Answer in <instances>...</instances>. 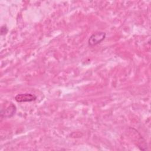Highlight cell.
<instances>
[{"instance_id":"obj_1","label":"cell","mask_w":151,"mask_h":151,"mask_svg":"<svg viewBox=\"0 0 151 151\" xmlns=\"http://www.w3.org/2000/svg\"><path fill=\"white\" fill-rule=\"evenodd\" d=\"M17 111L15 105L11 101L8 102V104L5 105L4 108L1 110V117L2 118H11L13 117Z\"/></svg>"},{"instance_id":"obj_3","label":"cell","mask_w":151,"mask_h":151,"mask_svg":"<svg viewBox=\"0 0 151 151\" xmlns=\"http://www.w3.org/2000/svg\"><path fill=\"white\" fill-rule=\"evenodd\" d=\"M37 96L32 93H25L18 94L15 96V100L18 103L32 102L37 99Z\"/></svg>"},{"instance_id":"obj_2","label":"cell","mask_w":151,"mask_h":151,"mask_svg":"<svg viewBox=\"0 0 151 151\" xmlns=\"http://www.w3.org/2000/svg\"><path fill=\"white\" fill-rule=\"evenodd\" d=\"M106 37V34L103 31H99L93 33L88 40V44L90 47H93L100 44Z\"/></svg>"},{"instance_id":"obj_4","label":"cell","mask_w":151,"mask_h":151,"mask_svg":"<svg viewBox=\"0 0 151 151\" xmlns=\"http://www.w3.org/2000/svg\"><path fill=\"white\" fill-rule=\"evenodd\" d=\"M8 31V27H6V25H3L1 27V31H0V33L1 35H5L6 34V33Z\"/></svg>"}]
</instances>
